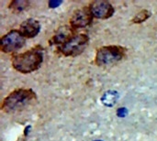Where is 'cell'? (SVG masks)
<instances>
[{
  "instance_id": "277c9868",
  "label": "cell",
  "mask_w": 157,
  "mask_h": 141,
  "mask_svg": "<svg viewBox=\"0 0 157 141\" xmlns=\"http://www.w3.org/2000/svg\"><path fill=\"white\" fill-rule=\"evenodd\" d=\"M25 44V37L19 30L12 29L3 35L0 39V50L4 53H11L21 49Z\"/></svg>"
},
{
  "instance_id": "52a82bcc",
  "label": "cell",
  "mask_w": 157,
  "mask_h": 141,
  "mask_svg": "<svg viewBox=\"0 0 157 141\" xmlns=\"http://www.w3.org/2000/svg\"><path fill=\"white\" fill-rule=\"evenodd\" d=\"M93 16L89 10V7H82L80 9L75 10L71 18H70V25L74 28H81L87 27L93 19Z\"/></svg>"
},
{
  "instance_id": "9c48e42d",
  "label": "cell",
  "mask_w": 157,
  "mask_h": 141,
  "mask_svg": "<svg viewBox=\"0 0 157 141\" xmlns=\"http://www.w3.org/2000/svg\"><path fill=\"white\" fill-rule=\"evenodd\" d=\"M75 36L74 28L69 26H63L57 29L56 33L53 35V37L51 39L50 43L56 44V45H63L65 42H67L69 39H71Z\"/></svg>"
},
{
  "instance_id": "ba28073f",
  "label": "cell",
  "mask_w": 157,
  "mask_h": 141,
  "mask_svg": "<svg viewBox=\"0 0 157 141\" xmlns=\"http://www.w3.org/2000/svg\"><path fill=\"white\" fill-rule=\"evenodd\" d=\"M18 30L25 37V39H32L39 34L40 30V25L38 20L29 18L22 22Z\"/></svg>"
},
{
  "instance_id": "8fae6325",
  "label": "cell",
  "mask_w": 157,
  "mask_h": 141,
  "mask_svg": "<svg viewBox=\"0 0 157 141\" xmlns=\"http://www.w3.org/2000/svg\"><path fill=\"white\" fill-rule=\"evenodd\" d=\"M29 6V2L26 0H13L9 3L8 8L16 11V12H20L25 10L28 6Z\"/></svg>"
},
{
  "instance_id": "5bb4252c",
  "label": "cell",
  "mask_w": 157,
  "mask_h": 141,
  "mask_svg": "<svg viewBox=\"0 0 157 141\" xmlns=\"http://www.w3.org/2000/svg\"><path fill=\"white\" fill-rule=\"evenodd\" d=\"M61 4H62V1H54V0H52V1L49 2V6L51 8H55V7L59 6Z\"/></svg>"
},
{
  "instance_id": "4fadbf2b",
  "label": "cell",
  "mask_w": 157,
  "mask_h": 141,
  "mask_svg": "<svg viewBox=\"0 0 157 141\" xmlns=\"http://www.w3.org/2000/svg\"><path fill=\"white\" fill-rule=\"evenodd\" d=\"M127 115H128V110H127L125 107H121V108H119V109L117 110V116H118L119 117L123 118V117H125Z\"/></svg>"
},
{
  "instance_id": "5b68a950",
  "label": "cell",
  "mask_w": 157,
  "mask_h": 141,
  "mask_svg": "<svg viewBox=\"0 0 157 141\" xmlns=\"http://www.w3.org/2000/svg\"><path fill=\"white\" fill-rule=\"evenodd\" d=\"M88 41L89 39L86 34L75 35L71 39L62 45L59 50L64 56H76L83 52Z\"/></svg>"
},
{
  "instance_id": "30bf717a",
  "label": "cell",
  "mask_w": 157,
  "mask_h": 141,
  "mask_svg": "<svg viewBox=\"0 0 157 141\" xmlns=\"http://www.w3.org/2000/svg\"><path fill=\"white\" fill-rule=\"evenodd\" d=\"M118 99H119V93L114 90H109L102 95L101 102L104 106L108 107H112L116 105Z\"/></svg>"
},
{
  "instance_id": "9a60e30c",
  "label": "cell",
  "mask_w": 157,
  "mask_h": 141,
  "mask_svg": "<svg viewBox=\"0 0 157 141\" xmlns=\"http://www.w3.org/2000/svg\"><path fill=\"white\" fill-rule=\"evenodd\" d=\"M29 129H30V126H28V127L25 128V131H24V132H25V133H24V135H25V136H27V135L29 134Z\"/></svg>"
},
{
  "instance_id": "6da1fadb",
  "label": "cell",
  "mask_w": 157,
  "mask_h": 141,
  "mask_svg": "<svg viewBox=\"0 0 157 141\" xmlns=\"http://www.w3.org/2000/svg\"><path fill=\"white\" fill-rule=\"evenodd\" d=\"M36 99L37 95L31 89L19 88L10 93L3 100L1 110L6 114H14L23 110Z\"/></svg>"
},
{
  "instance_id": "8992f818",
  "label": "cell",
  "mask_w": 157,
  "mask_h": 141,
  "mask_svg": "<svg viewBox=\"0 0 157 141\" xmlns=\"http://www.w3.org/2000/svg\"><path fill=\"white\" fill-rule=\"evenodd\" d=\"M88 7L92 16L99 19L109 18L114 14V7L109 1L96 0L91 2Z\"/></svg>"
},
{
  "instance_id": "7a4b0ae2",
  "label": "cell",
  "mask_w": 157,
  "mask_h": 141,
  "mask_svg": "<svg viewBox=\"0 0 157 141\" xmlns=\"http://www.w3.org/2000/svg\"><path fill=\"white\" fill-rule=\"evenodd\" d=\"M42 61V50L40 47H35L25 52L15 55L12 58V66L17 72L27 74L39 69Z\"/></svg>"
},
{
  "instance_id": "7c38bea8",
  "label": "cell",
  "mask_w": 157,
  "mask_h": 141,
  "mask_svg": "<svg viewBox=\"0 0 157 141\" xmlns=\"http://www.w3.org/2000/svg\"><path fill=\"white\" fill-rule=\"evenodd\" d=\"M150 17H151V12L147 9H143L135 15V17L132 18V22L135 24H140L147 20Z\"/></svg>"
},
{
  "instance_id": "2e32d148",
  "label": "cell",
  "mask_w": 157,
  "mask_h": 141,
  "mask_svg": "<svg viewBox=\"0 0 157 141\" xmlns=\"http://www.w3.org/2000/svg\"><path fill=\"white\" fill-rule=\"evenodd\" d=\"M94 141H102V140H94Z\"/></svg>"
},
{
  "instance_id": "3957f363",
  "label": "cell",
  "mask_w": 157,
  "mask_h": 141,
  "mask_svg": "<svg viewBox=\"0 0 157 141\" xmlns=\"http://www.w3.org/2000/svg\"><path fill=\"white\" fill-rule=\"evenodd\" d=\"M126 54V49L118 45L103 46L97 50L95 63L99 66H111L121 61Z\"/></svg>"
}]
</instances>
